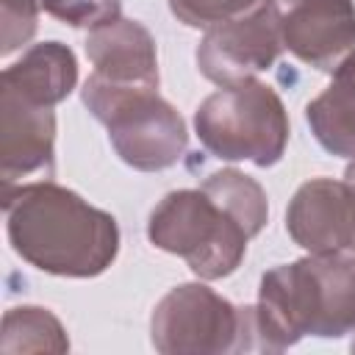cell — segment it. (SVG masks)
<instances>
[{
  "mask_svg": "<svg viewBox=\"0 0 355 355\" xmlns=\"http://www.w3.org/2000/svg\"><path fill=\"white\" fill-rule=\"evenodd\" d=\"M3 208L14 252L47 275L94 277L116 258L119 230L114 216L47 178L6 186Z\"/></svg>",
  "mask_w": 355,
  "mask_h": 355,
  "instance_id": "1",
  "label": "cell"
},
{
  "mask_svg": "<svg viewBox=\"0 0 355 355\" xmlns=\"http://www.w3.org/2000/svg\"><path fill=\"white\" fill-rule=\"evenodd\" d=\"M255 349L280 352L302 336L338 338L355 330V261L308 255L280 263L261 277L258 305L250 308Z\"/></svg>",
  "mask_w": 355,
  "mask_h": 355,
  "instance_id": "2",
  "label": "cell"
},
{
  "mask_svg": "<svg viewBox=\"0 0 355 355\" xmlns=\"http://www.w3.org/2000/svg\"><path fill=\"white\" fill-rule=\"evenodd\" d=\"M147 236L158 250L180 255L205 280L236 272L252 239L244 222L202 186L166 194L150 214Z\"/></svg>",
  "mask_w": 355,
  "mask_h": 355,
  "instance_id": "3",
  "label": "cell"
},
{
  "mask_svg": "<svg viewBox=\"0 0 355 355\" xmlns=\"http://www.w3.org/2000/svg\"><path fill=\"white\" fill-rule=\"evenodd\" d=\"M194 128L211 155L252 161L255 166L277 164L288 141V116L280 97L255 78L208 94L194 114Z\"/></svg>",
  "mask_w": 355,
  "mask_h": 355,
  "instance_id": "4",
  "label": "cell"
},
{
  "mask_svg": "<svg viewBox=\"0 0 355 355\" xmlns=\"http://www.w3.org/2000/svg\"><path fill=\"white\" fill-rule=\"evenodd\" d=\"M83 103L108 128L116 155L141 172H158L180 161L186 125L153 86H105L94 78L83 86Z\"/></svg>",
  "mask_w": 355,
  "mask_h": 355,
  "instance_id": "5",
  "label": "cell"
},
{
  "mask_svg": "<svg viewBox=\"0 0 355 355\" xmlns=\"http://www.w3.org/2000/svg\"><path fill=\"white\" fill-rule=\"evenodd\" d=\"M153 344L158 352L247 349L244 308H233L208 286H178L155 305Z\"/></svg>",
  "mask_w": 355,
  "mask_h": 355,
  "instance_id": "6",
  "label": "cell"
},
{
  "mask_svg": "<svg viewBox=\"0 0 355 355\" xmlns=\"http://www.w3.org/2000/svg\"><path fill=\"white\" fill-rule=\"evenodd\" d=\"M280 19L277 0H261L239 17L211 25L197 47L200 72L219 86H236L269 69L283 50Z\"/></svg>",
  "mask_w": 355,
  "mask_h": 355,
  "instance_id": "7",
  "label": "cell"
},
{
  "mask_svg": "<svg viewBox=\"0 0 355 355\" xmlns=\"http://www.w3.org/2000/svg\"><path fill=\"white\" fill-rule=\"evenodd\" d=\"M288 236L319 255H349L355 236V183L316 178L297 189L286 211Z\"/></svg>",
  "mask_w": 355,
  "mask_h": 355,
  "instance_id": "8",
  "label": "cell"
},
{
  "mask_svg": "<svg viewBox=\"0 0 355 355\" xmlns=\"http://www.w3.org/2000/svg\"><path fill=\"white\" fill-rule=\"evenodd\" d=\"M283 47L300 61L330 72L355 50L352 0H283Z\"/></svg>",
  "mask_w": 355,
  "mask_h": 355,
  "instance_id": "9",
  "label": "cell"
},
{
  "mask_svg": "<svg viewBox=\"0 0 355 355\" xmlns=\"http://www.w3.org/2000/svg\"><path fill=\"white\" fill-rule=\"evenodd\" d=\"M55 116L47 105H33L11 92H0V172L3 189L22 186L25 178L53 175Z\"/></svg>",
  "mask_w": 355,
  "mask_h": 355,
  "instance_id": "10",
  "label": "cell"
},
{
  "mask_svg": "<svg viewBox=\"0 0 355 355\" xmlns=\"http://www.w3.org/2000/svg\"><path fill=\"white\" fill-rule=\"evenodd\" d=\"M86 55L94 64L92 78L105 86H153L158 89L155 42L150 31L133 19H114L94 28L86 39Z\"/></svg>",
  "mask_w": 355,
  "mask_h": 355,
  "instance_id": "11",
  "label": "cell"
},
{
  "mask_svg": "<svg viewBox=\"0 0 355 355\" xmlns=\"http://www.w3.org/2000/svg\"><path fill=\"white\" fill-rule=\"evenodd\" d=\"M78 80V64L69 47L61 42L33 44L17 64L3 69V89L33 105L53 108L61 103Z\"/></svg>",
  "mask_w": 355,
  "mask_h": 355,
  "instance_id": "12",
  "label": "cell"
},
{
  "mask_svg": "<svg viewBox=\"0 0 355 355\" xmlns=\"http://www.w3.org/2000/svg\"><path fill=\"white\" fill-rule=\"evenodd\" d=\"M305 119L327 153L355 158V50L333 69V83L308 103Z\"/></svg>",
  "mask_w": 355,
  "mask_h": 355,
  "instance_id": "13",
  "label": "cell"
},
{
  "mask_svg": "<svg viewBox=\"0 0 355 355\" xmlns=\"http://www.w3.org/2000/svg\"><path fill=\"white\" fill-rule=\"evenodd\" d=\"M202 189L211 191L214 197H219L244 222L250 236L261 233V227L266 225V216H269L266 194L252 178H247V175H241L236 169H222V172L208 175Z\"/></svg>",
  "mask_w": 355,
  "mask_h": 355,
  "instance_id": "14",
  "label": "cell"
},
{
  "mask_svg": "<svg viewBox=\"0 0 355 355\" xmlns=\"http://www.w3.org/2000/svg\"><path fill=\"white\" fill-rule=\"evenodd\" d=\"M19 333L17 341H8L3 352H25V349H67L64 330L53 313L44 308H11L3 319V336Z\"/></svg>",
  "mask_w": 355,
  "mask_h": 355,
  "instance_id": "15",
  "label": "cell"
},
{
  "mask_svg": "<svg viewBox=\"0 0 355 355\" xmlns=\"http://www.w3.org/2000/svg\"><path fill=\"white\" fill-rule=\"evenodd\" d=\"M42 8L72 28H103L119 19V0H39Z\"/></svg>",
  "mask_w": 355,
  "mask_h": 355,
  "instance_id": "16",
  "label": "cell"
},
{
  "mask_svg": "<svg viewBox=\"0 0 355 355\" xmlns=\"http://www.w3.org/2000/svg\"><path fill=\"white\" fill-rule=\"evenodd\" d=\"M261 0H169V8L189 28H211L250 11Z\"/></svg>",
  "mask_w": 355,
  "mask_h": 355,
  "instance_id": "17",
  "label": "cell"
},
{
  "mask_svg": "<svg viewBox=\"0 0 355 355\" xmlns=\"http://www.w3.org/2000/svg\"><path fill=\"white\" fill-rule=\"evenodd\" d=\"M347 180L355 183V164H349V169H347Z\"/></svg>",
  "mask_w": 355,
  "mask_h": 355,
  "instance_id": "18",
  "label": "cell"
},
{
  "mask_svg": "<svg viewBox=\"0 0 355 355\" xmlns=\"http://www.w3.org/2000/svg\"><path fill=\"white\" fill-rule=\"evenodd\" d=\"M347 258H352L355 261V236H352V244H349V255Z\"/></svg>",
  "mask_w": 355,
  "mask_h": 355,
  "instance_id": "19",
  "label": "cell"
},
{
  "mask_svg": "<svg viewBox=\"0 0 355 355\" xmlns=\"http://www.w3.org/2000/svg\"><path fill=\"white\" fill-rule=\"evenodd\" d=\"M352 349H355V341H352Z\"/></svg>",
  "mask_w": 355,
  "mask_h": 355,
  "instance_id": "20",
  "label": "cell"
}]
</instances>
